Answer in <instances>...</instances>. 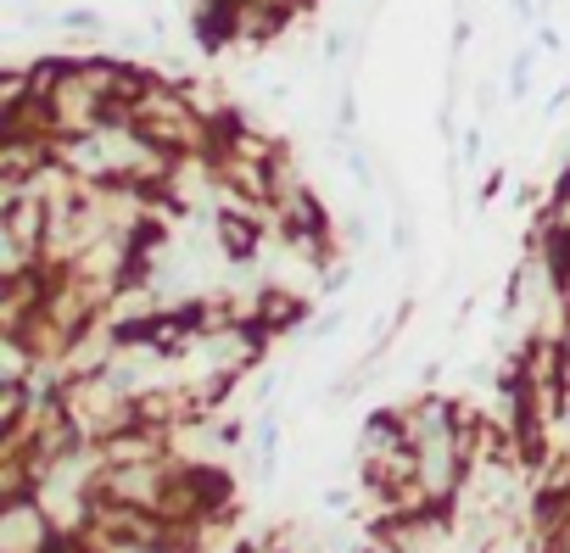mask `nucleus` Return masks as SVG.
Segmentation results:
<instances>
[{"label":"nucleus","instance_id":"nucleus-3","mask_svg":"<svg viewBox=\"0 0 570 553\" xmlns=\"http://www.w3.org/2000/svg\"><path fill=\"white\" fill-rule=\"evenodd\" d=\"M364 553H403V542L392 536V531H370V547Z\"/></svg>","mask_w":570,"mask_h":553},{"label":"nucleus","instance_id":"nucleus-4","mask_svg":"<svg viewBox=\"0 0 570 553\" xmlns=\"http://www.w3.org/2000/svg\"><path fill=\"white\" fill-rule=\"evenodd\" d=\"M62 23H68V29H90V34L101 29V18H96V12H68Z\"/></svg>","mask_w":570,"mask_h":553},{"label":"nucleus","instance_id":"nucleus-1","mask_svg":"<svg viewBox=\"0 0 570 553\" xmlns=\"http://www.w3.org/2000/svg\"><path fill=\"white\" fill-rule=\"evenodd\" d=\"M229 201L235 207H218V246H224V257L246 263L257 251V240H263V218L246 213V196H229Z\"/></svg>","mask_w":570,"mask_h":553},{"label":"nucleus","instance_id":"nucleus-2","mask_svg":"<svg viewBox=\"0 0 570 553\" xmlns=\"http://www.w3.org/2000/svg\"><path fill=\"white\" fill-rule=\"evenodd\" d=\"M303 319V303L292 297V292H268L263 297V308H257V325L274 336V330H285V325H297Z\"/></svg>","mask_w":570,"mask_h":553},{"label":"nucleus","instance_id":"nucleus-5","mask_svg":"<svg viewBox=\"0 0 570 553\" xmlns=\"http://www.w3.org/2000/svg\"><path fill=\"white\" fill-rule=\"evenodd\" d=\"M347 162H353V174H358V185H375V174H370V157H364V151H353Z\"/></svg>","mask_w":570,"mask_h":553}]
</instances>
